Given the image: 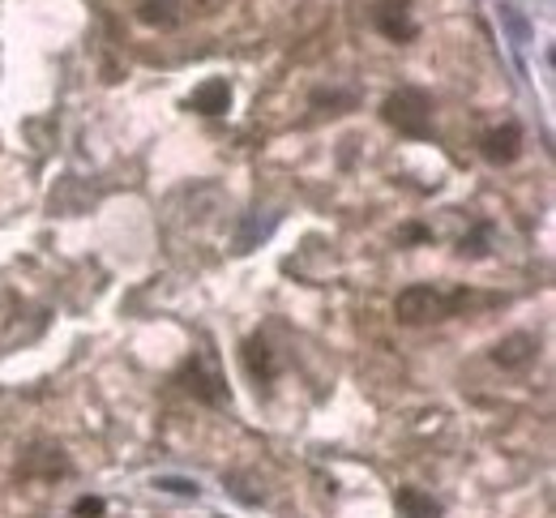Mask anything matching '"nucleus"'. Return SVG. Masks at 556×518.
Here are the masks:
<instances>
[{
  "instance_id": "f257e3e1",
  "label": "nucleus",
  "mask_w": 556,
  "mask_h": 518,
  "mask_svg": "<svg viewBox=\"0 0 556 518\" xmlns=\"http://www.w3.org/2000/svg\"><path fill=\"white\" fill-rule=\"evenodd\" d=\"M471 296L467 292H441V288H428V283H416V288H403L394 296V317L403 326H424V321H441V317H454L458 308H467Z\"/></svg>"
},
{
  "instance_id": "f03ea898",
  "label": "nucleus",
  "mask_w": 556,
  "mask_h": 518,
  "mask_svg": "<svg viewBox=\"0 0 556 518\" xmlns=\"http://www.w3.org/2000/svg\"><path fill=\"white\" fill-rule=\"evenodd\" d=\"M381 116L390 129H399L403 138H428L432 134V103L424 90H394L386 103H381Z\"/></svg>"
},
{
  "instance_id": "7ed1b4c3",
  "label": "nucleus",
  "mask_w": 556,
  "mask_h": 518,
  "mask_svg": "<svg viewBox=\"0 0 556 518\" xmlns=\"http://www.w3.org/2000/svg\"><path fill=\"white\" fill-rule=\"evenodd\" d=\"M17 476L22 480H56V476H70V458L65 450L52 442H35L26 445L22 463H17Z\"/></svg>"
},
{
  "instance_id": "20e7f679",
  "label": "nucleus",
  "mask_w": 556,
  "mask_h": 518,
  "mask_svg": "<svg viewBox=\"0 0 556 518\" xmlns=\"http://www.w3.org/2000/svg\"><path fill=\"white\" fill-rule=\"evenodd\" d=\"M180 381H185V390H189L193 399H202V403H210V407L227 403V386H223V377H218V369H214L210 361H202V356H193V361L185 365Z\"/></svg>"
},
{
  "instance_id": "39448f33",
  "label": "nucleus",
  "mask_w": 556,
  "mask_h": 518,
  "mask_svg": "<svg viewBox=\"0 0 556 518\" xmlns=\"http://www.w3.org/2000/svg\"><path fill=\"white\" fill-rule=\"evenodd\" d=\"M377 30H381L386 39H394V43L416 39V22H412V13H407L403 0H381V9H377Z\"/></svg>"
},
{
  "instance_id": "423d86ee",
  "label": "nucleus",
  "mask_w": 556,
  "mask_h": 518,
  "mask_svg": "<svg viewBox=\"0 0 556 518\" xmlns=\"http://www.w3.org/2000/svg\"><path fill=\"white\" fill-rule=\"evenodd\" d=\"M480 150H484L488 163H514L518 150H522V129L518 125H501V129H488L480 138Z\"/></svg>"
},
{
  "instance_id": "0eeeda50",
  "label": "nucleus",
  "mask_w": 556,
  "mask_h": 518,
  "mask_svg": "<svg viewBox=\"0 0 556 518\" xmlns=\"http://www.w3.org/2000/svg\"><path fill=\"white\" fill-rule=\"evenodd\" d=\"M189 108L202 112V116H223V112L231 108V86H227L223 77H210V81H202V86L189 94Z\"/></svg>"
},
{
  "instance_id": "6e6552de",
  "label": "nucleus",
  "mask_w": 556,
  "mask_h": 518,
  "mask_svg": "<svg viewBox=\"0 0 556 518\" xmlns=\"http://www.w3.org/2000/svg\"><path fill=\"white\" fill-rule=\"evenodd\" d=\"M535 352H540L535 334H509V339H501V343L492 348V361H496L501 369H522Z\"/></svg>"
},
{
  "instance_id": "1a4fd4ad",
  "label": "nucleus",
  "mask_w": 556,
  "mask_h": 518,
  "mask_svg": "<svg viewBox=\"0 0 556 518\" xmlns=\"http://www.w3.org/2000/svg\"><path fill=\"white\" fill-rule=\"evenodd\" d=\"M244 365H249V372H253V381H275V372H278V365H275V352L262 343V339H249L244 343Z\"/></svg>"
},
{
  "instance_id": "9d476101",
  "label": "nucleus",
  "mask_w": 556,
  "mask_h": 518,
  "mask_svg": "<svg viewBox=\"0 0 556 518\" xmlns=\"http://www.w3.org/2000/svg\"><path fill=\"white\" fill-rule=\"evenodd\" d=\"M399 510L407 518H437L441 515V506L432 502V497H424L419 489H399Z\"/></svg>"
},
{
  "instance_id": "9b49d317",
  "label": "nucleus",
  "mask_w": 556,
  "mask_h": 518,
  "mask_svg": "<svg viewBox=\"0 0 556 518\" xmlns=\"http://www.w3.org/2000/svg\"><path fill=\"white\" fill-rule=\"evenodd\" d=\"M138 9H141V22H150V26H172L180 0H141Z\"/></svg>"
},
{
  "instance_id": "f8f14e48",
  "label": "nucleus",
  "mask_w": 556,
  "mask_h": 518,
  "mask_svg": "<svg viewBox=\"0 0 556 518\" xmlns=\"http://www.w3.org/2000/svg\"><path fill=\"white\" fill-rule=\"evenodd\" d=\"M73 515H77V518H99V515H103V502H99V497H81V502L73 506Z\"/></svg>"
},
{
  "instance_id": "ddd939ff",
  "label": "nucleus",
  "mask_w": 556,
  "mask_h": 518,
  "mask_svg": "<svg viewBox=\"0 0 556 518\" xmlns=\"http://www.w3.org/2000/svg\"><path fill=\"white\" fill-rule=\"evenodd\" d=\"M313 103H330V108H351V94H313Z\"/></svg>"
},
{
  "instance_id": "4468645a",
  "label": "nucleus",
  "mask_w": 556,
  "mask_h": 518,
  "mask_svg": "<svg viewBox=\"0 0 556 518\" xmlns=\"http://www.w3.org/2000/svg\"><path fill=\"white\" fill-rule=\"evenodd\" d=\"M159 489H172V493H198V484H189V480H159Z\"/></svg>"
}]
</instances>
